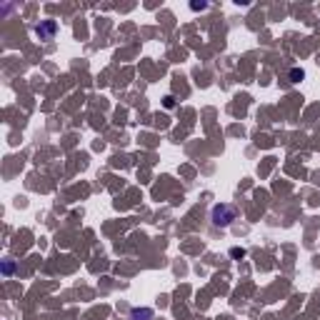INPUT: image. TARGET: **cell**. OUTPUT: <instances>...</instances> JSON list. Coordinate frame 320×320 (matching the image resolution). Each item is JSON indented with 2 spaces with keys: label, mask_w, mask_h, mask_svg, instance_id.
I'll list each match as a JSON object with an SVG mask.
<instances>
[{
  "label": "cell",
  "mask_w": 320,
  "mask_h": 320,
  "mask_svg": "<svg viewBox=\"0 0 320 320\" xmlns=\"http://www.w3.org/2000/svg\"><path fill=\"white\" fill-rule=\"evenodd\" d=\"M213 220H215V225H228V223L233 220V210L225 208V205H223V208L218 205L215 210H213Z\"/></svg>",
  "instance_id": "1"
},
{
  "label": "cell",
  "mask_w": 320,
  "mask_h": 320,
  "mask_svg": "<svg viewBox=\"0 0 320 320\" xmlns=\"http://www.w3.org/2000/svg\"><path fill=\"white\" fill-rule=\"evenodd\" d=\"M55 33V23H48V25H38V35L40 38H50Z\"/></svg>",
  "instance_id": "2"
}]
</instances>
